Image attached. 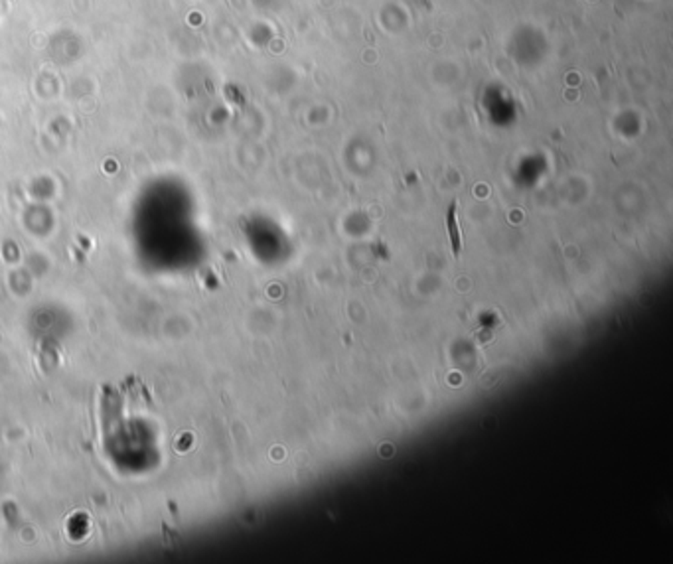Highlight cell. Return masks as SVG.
<instances>
[{
    "mask_svg": "<svg viewBox=\"0 0 673 564\" xmlns=\"http://www.w3.org/2000/svg\"><path fill=\"white\" fill-rule=\"evenodd\" d=\"M446 231H448V241H451L452 256H461L462 253V235H461V225H458V202H454L448 205L446 210Z\"/></svg>",
    "mask_w": 673,
    "mask_h": 564,
    "instance_id": "6da1fadb",
    "label": "cell"
}]
</instances>
